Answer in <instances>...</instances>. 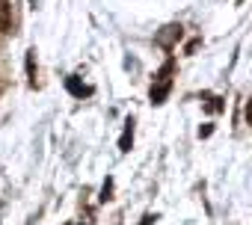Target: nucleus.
<instances>
[{"label":"nucleus","instance_id":"obj_6","mask_svg":"<svg viewBox=\"0 0 252 225\" xmlns=\"http://www.w3.org/2000/svg\"><path fill=\"white\" fill-rule=\"evenodd\" d=\"M155 219H158V216H155V213H146V216H143V222H140V225H152V222H155Z\"/></svg>","mask_w":252,"mask_h":225},{"label":"nucleus","instance_id":"obj_5","mask_svg":"<svg viewBox=\"0 0 252 225\" xmlns=\"http://www.w3.org/2000/svg\"><path fill=\"white\" fill-rule=\"evenodd\" d=\"M27 77L30 86H36V51H27Z\"/></svg>","mask_w":252,"mask_h":225},{"label":"nucleus","instance_id":"obj_2","mask_svg":"<svg viewBox=\"0 0 252 225\" xmlns=\"http://www.w3.org/2000/svg\"><path fill=\"white\" fill-rule=\"evenodd\" d=\"M12 30V6L9 0H0V33H9Z\"/></svg>","mask_w":252,"mask_h":225},{"label":"nucleus","instance_id":"obj_1","mask_svg":"<svg viewBox=\"0 0 252 225\" xmlns=\"http://www.w3.org/2000/svg\"><path fill=\"white\" fill-rule=\"evenodd\" d=\"M169 89H172V77L169 80H158V86H152V104H163Z\"/></svg>","mask_w":252,"mask_h":225},{"label":"nucleus","instance_id":"obj_7","mask_svg":"<svg viewBox=\"0 0 252 225\" xmlns=\"http://www.w3.org/2000/svg\"><path fill=\"white\" fill-rule=\"evenodd\" d=\"M246 122L252 125V98H249V104H246Z\"/></svg>","mask_w":252,"mask_h":225},{"label":"nucleus","instance_id":"obj_3","mask_svg":"<svg viewBox=\"0 0 252 225\" xmlns=\"http://www.w3.org/2000/svg\"><path fill=\"white\" fill-rule=\"evenodd\" d=\"M163 30H166V33H163V36H158V42H160L166 51H172V42H175V39H181V27H178V24H169V27H163Z\"/></svg>","mask_w":252,"mask_h":225},{"label":"nucleus","instance_id":"obj_4","mask_svg":"<svg viewBox=\"0 0 252 225\" xmlns=\"http://www.w3.org/2000/svg\"><path fill=\"white\" fill-rule=\"evenodd\" d=\"M131 142H134V119L125 122V134H122V140H119V148H122V151H131Z\"/></svg>","mask_w":252,"mask_h":225}]
</instances>
